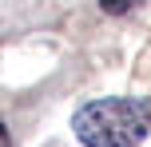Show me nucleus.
Instances as JSON below:
<instances>
[{
	"label": "nucleus",
	"mask_w": 151,
	"mask_h": 147,
	"mask_svg": "<svg viewBox=\"0 0 151 147\" xmlns=\"http://www.w3.org/2000/svg\"><path fill=\"white\" fill-rule=\"evenodd\" d=\"M151 131V100L104 95L72 111V135L83 147H139Z\"/></svg>",
	"instance_id": "obj_1"
},
{
	"label": "nucleus",
	"mask_w": 151,
	"mask_h": 147,
	"mask_svg": "<svg viewBox=\"0 0 151 147\" xmlns=\"http://www.w3.org/2000/svg\"><path fill=\"white\" fill-rule=\"evenodd\" d=\"M139 4H143V0H99V8H104L107 16H123V12H135Z\"/></svg>",
	"instance_id": "obj_2"
}]
</instances>
